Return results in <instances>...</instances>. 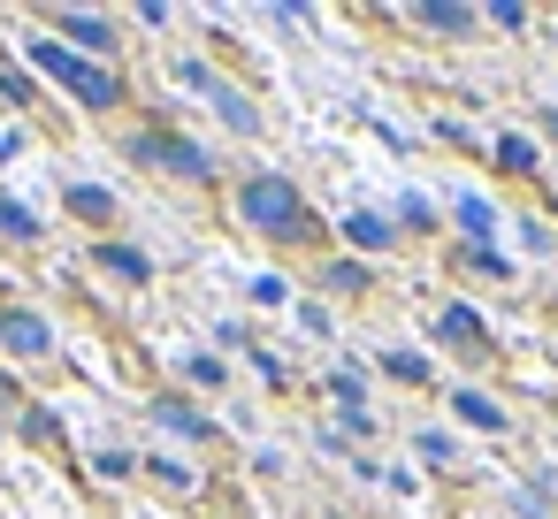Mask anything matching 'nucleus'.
Returning a JSON list of instances; mask_svg holds the SVG:
<instances>
[{
    "label": "nucleus",
    "instance_id": "obj_1",
    "mask_svg": "<svg viewBox=\"0 0 558 519\" xmlns=\"http://www.w3.org/2000/svg\"><path fill=\"white\" fill-rule=\"evenodd\" d=\"M238 214H245L260 237H276V245H306V237H322L314 214H306V199H299V184H291V176H268V169L238 184Z\"/></svg>",
    "mask_w": 558,
    "mask_h": 519
},
{
    "label": "nucleus",
    "instance_id": "obj_2",
    "mask_svg": "<svg viewBox=\"0 0 558 519\" xmlns=\"http://www.w3.org/2000/svg\"><path fill=\"white\" fill-rule=\"evenodd\" d=\"M131 153H138L146 169H169V176H184V184H207V176H215V161H207L192 138H177V131H154V138H138Z\"/></svg>",
    "mask_w": 558,
    "mask_h": 519
},
{
    "label": "nucleus",
    "instance_id": "obj_3",
    "mask_svg": "<svg viewBox=\"0 0 558 519\" xmlns=\"http://www.w3.org/2000/svg\"><path fill=\"white\" fill-rule=\"evenodd\" d=\"M47 351H54V329H47V313L0 306V359H47Z\"/></svg>",
    "mask_w": 558,
    "mask_h": 519
},
{
    "label": "nucleus",
    "instance_id": "obj_4",
    "mask_svg": "<svg viewBox=\"0 0 558 519\" xmlns=\"http://www.w3.org/2000/svg\"><path fill=\"white\" fill-rule=\"evenodd\" d=\"M184 85H199V92L215 100V115H222V123H230L238 138H253V131H260V115H253V100H245V92H230V85H222L215 70H199V62H192V70H184Z\"/></svg>",
    "mask_w": 558,
    "mask_h": 519
},
{
    "label": "nucleus",
    "instance_id": "obj_5",
    "mask_svg": "<svg viewBox=\"0 0 558 519\" xmlns=\"http://www.w3.org/2000/svg\"><path fill=\"white\" fill-rule=\"evenodd\" d=\"M436 336H444V344H459L466 359H489V329H482V313H474V306H444V313H436Z\"/></svg>",
    "mask_w": 558,
    "mask_h": 519
},
{
    "label": "nucleus",
    "instance_id": "obj_6",
    "mask_svg": "<svg viewBox=\"0 0 558 519\" xmlns=\"http://www.w3.org/2000/svg\"><path fill=\"white\" fill-rule=\"evenodd\" d=\"M54 32H62V39H77L85 54H108V47H116V32H108L100 16H85V9H62V16H54Z\"/></svg>",
    "mask_w": 558,
    "mask_h": 519
},
{
    "label": "nucleus",
    "instance_id": "obj_7",
    "mask_svg": "<svg viewBox=\"0 0 558 519\" xmlns=\"http://www.w3.org/2000/svg\"><path fill=\"white\" fill-rule=\"evenodd\" d=\"M154 420H161V428H177V435H192V443H207V435H215V420H207L192 397H161V405H154Z\"/></svg>",
    "mask_w": 558,
    "mask_h": 519
},
{
    "label": "nucleus",
    "instance_id": "obj_8",
    "mask_svg": "<svg viewBox=\"0 0 558 519\" xmlns=\"http://www.w3.org/2000/svg\"><path fill=\"white\" fill-rule=\"evenodd\" d=\"M344 237H352L360 252H390V237H398V230H390L383 214H367V207H360V214H344Z\"/></svg>",
    "mask_w": 558,
    "mask_h": 519
},
{
    "label": "nucleus",
    "instance_id": "obj_9",
    "mask_svg": "<svg viewBox=\"0 0 558 519\" xmlns=\"http://www.w3.org/2000/svg\"><path fill=\"white\" fill-rule=\"evenodd\" d=\"M451 412H459L466 428H482V435H497V428H505V405H489L482 390H459V397H451Z\"/></svg>",
    "mask_w": 558,
    "mask_h": 519
},
{
    "label": "nucleus",
    "instance_id": "obj_10",
    "mask_svg": "<svg viewBox=\"0 0 558 519\" xmlns=\"http://www.w3.org/2000/svg\"><path fill=\"white\" fill-rule=\"evenodd\" d=\"M32 62H39V70H47V77H62V85H70V92H77V77H85V62H77V54H70V47H54V39H39V47H32Z\"/></svg>",
    "mask_w": 558,
    "mask_h": 519
},
{
    "label": "nucleus",
    "instance_id": "obj_11",
    "mask_svg": "<svg viewBox=\"0 0 558 519\" xmlns=\"http://www.w3.org/2000/svg\"><path fill=\"white\" fill-rule=\"evenodd\" d=\"M77 100H85V108H116V100H123V77L85 62V77H77Z\"/></svg>",
    "mask_w": 558,
    "mask_h": 519
},
{
    "label": "nucleus",
    "instance_id": "obj_12",
    "mask_svg": "<svg viewBox=\"0 0 558 519\" xmlns=\"http://www.w3.org/2000/svg\"><path fill=\"white\" fill-rule=\"evenodd\" d=\"M70 207H77L85 222H116V199H108L100 184H70Z\"/></svg>",
    "mask_w": 558,
    "mask_h": 519
},
{
    "label": "nucleus",
    "instance_id": "obj_13",
    "mask_svg": "<svg viewBox=\"0 0 558 519\" xmlns=\"http://www.w3.org/2000/svg\"><path fill=\"white\" fill-rule=\"evenodd\" d=\"M413 24H428V32H474V9H413Z\"/></svg>",
    "mask_w": 558,
    "mask_h": 519
},
{
    "label": "nucleus",
    "instance_id": "obj_14",
    "mask_svg": "<svg viewBox=\"0 0 558 519\" xmlns=\"http://www.w3.org/2000/svg\"><path fill=\"white\" fill-rule=\"evenodd\" d=\"M0 237H16V245H32V237H39L32 207H16V199H0Z\"/></svg>",
    "mask_w": 558,
    "mask_h": 519
},
{
    "label": "nucleus",
    "instance_id": "obj_15",
    "mask_svg": "<svg viewBox=\"0 0 558 519\" xmlns=\"http://www.w3.org/2000/svg\"><path fill=\"white\" fill-rule=\"evenodd\" d=\"M497 161H505V176H535V146L527 138H497Z\"/></svg>",
    "mask_w": 558,
    "mask_h": 519
},
{
    "label": "nucleus",
    "instance_id": "obj_16",
    "mask_svg": "<svg viewBox=\"0 0 558 519\" xmlns=\"http://www.w3.org/2000/svg\"><path fill=\"white\" fill-rule=\"evenodd\" d=\"M146 473H154V481H169L177 496H192V489H199V473H192V466H177V458H146Z\"/></svg>",
    "mask_w": 558,
    "mask_h": 519
},
{
    "label": "nucleus",
    "instance_id": "obj_17",
    "mask_svg": "<svg viewBox=\"0 0 558 519\" xmlns=\"http://www.w3.org/2000/svg\"><path fill=\"white\" fill-rule=\"evenodd\" d=\"M459 222H466V237L482 245L489 230H497V214H489V199H459Z\"/></svg>",
    "mask_w": 558,
    "mask_h": 519
},
{
    "label": "nucleus",
    "instance_id": "obj_18",
    "mask_svg": "<svg viewBox=\"0 0 558 519\" xmlns=\"http://www.w3.org/2000/svg\"><path fill=\"white\" fill-rule=\"evenodd\" d=\"M383 367H390L398 382H428V359H421V351H383Z\"/></svg>",
    "mask_w": 558,
    "mask_h": 519
},
{
    "label": "nucleus",
    "instance_id": "obj_19",
    "mask_svg": "<svg viewBox=\"0 0 558 519\" xmlns=\"http://www.w3.org/2000/svg\"><path fill=\"white\" fill-rule=\"evenodd\" d=\"M329 291H352V298H360V291H367V268H360V260H337V268H329Z\"/></svg>",
    "mask_w": 558,
    "mask_h": 519
},
{
    "label": "nucleus",
    "instance_id": "obj_20",
    "mask_svg": "<svg viewBox=\"0 0 558 519\" xmlns=\"http://www.w3.org/2000/svg\"><path fill=\"white\" fill-rule=\"evenodd\" d=\"M108 268H116V275H146V260H138L131 245H108Z\"/></svg>",
    "mask_w": 558,
    "mask_h": 519
},
{
    "label": "nucleus",
    "instance_id": "obj_21",
    "mask_svg": "<svg viewBox=\"0 0 558 519\" xmlns=\"http://www.w3.org/2000/svg\"><path fill=\"white\" fill-rule=\"evenodd\" d=\"M421 458H428V466H451V435L428 428V435H421Z\"/></svg>",
    "mask_w": 558,
    "mask_h": 519
},
{
    "label": "nucleus",
    "instance_id": "obj_22",
    "mask_svg": "<svg viewBox=\"0 0 558 519\" xmlns=\"http://www.w3.org/2000/svg\"><path fill=\"white\" fill-rule=\"evenodd\" d=\"M489 24H505V32H520V24H527V9H520V0H497V9H489Z\"/></svg>",
    "mask_w": 558,
    "mask_h": 519
},
{
    "label": "nucleus",
    "instance_id": "obj_23",
    "mask_svg": "<svg viewBox=\"0 0 558 519\" xmlns=\"http://www.w3.org/2000/svg\"><path fill=\"white\" fill-rule=\"evenodd\" d=\"M253 298H260V306H283L291 291H283V275H260V283H253Z\"/></svg>",
    "mask_w": 558,
    "mask_h": 519
},
{
    "label": "nucleus",
    "instance_id": "obj_24",
    "mask_svg": "<svg viewBox=\"0 0 558 519\" xmlns=\"http://www.w3.org/2000/svg\"><path fill=\"white\" fill-rule=\"evenodd\" d=\"M93 473H108V481H116V473H131V450H100V458H93Z\"/></svg>",
    "mask_w": 558,
    "mask_h": 519
},
{
    "label": "nucleus",
    "instance_id": "obj_25",
    "mask_svg": "<svg viewBox=\"0 0 558 519\" xmlns=\"http://www.w3.org/2000/svg\"><path fill=\"white\" fill-rule=\"evenodd\" d=\"M9 397H16V382H9V374H0V405H9Z\"/></svg>",
    "mask_w": 558,
    "mask_h": 519
}]
</instances>
